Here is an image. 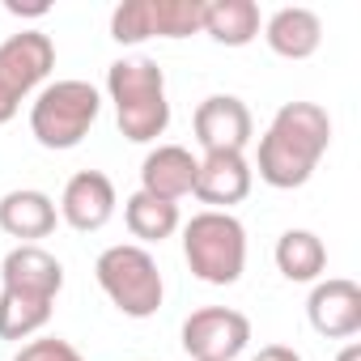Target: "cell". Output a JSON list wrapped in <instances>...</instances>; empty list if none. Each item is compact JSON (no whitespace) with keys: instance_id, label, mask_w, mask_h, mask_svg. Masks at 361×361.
<instances>
[{"instance_id":"6da1fadb","label":"cell","mask_w":361,"mask_h":361,"mask_svg":"<svg viewBox=\"0 0 361 361\" xmlns=\"http://www.w3.org/2000/svg\"><path fill=\"white\" fill-rule=\"evenodd\" d=\"M331 145V115L319 102H285L268 132L259 136V178L276 192H293L310 183L319 157Z\"/></svg>"},{"instance_id":"7a4b0ae2","label":"cell","mask_w":361,"mask_h":361,"mask_svg":"<svg viewBox=\"0 0 361 361\" xmlns=\"http://www.w3.org/2000/svg\"><path fill=\"white\" fill-rule=\"evenodd\" d=\"M106 94L115 102V123L123 140L149 145L170 128L166 102V73L149 56H123L106 68Z\"/></svg>"},{"instance_id":"3957f363","label":"cell","mask_w":361,"mask_h":361,"mask_svg":"<svg viewBox=\"0 0 361 361\" xmlns=\"http://www.w3.org/2000/svg\"><path fill=\"white\" fill-rule=\"evenodd\" d=\"M183 259L204 285H234L247 268V230L234 213H196L183 226Z\"/></svg>"},{"instance_id":"277c9868","label":"cell","mask_w":361,"mask_h":361,"mask_svg":"<svg viewBox=\"0 0 361 361\" xmlns=\"http://www.w3.org/2000/svg\"><path fill=\"white\" fill-rule=\"evenodd\" d=\"M94 276H98L102 293L115 302V310L128 314V319H153L161 298H166L157 259L145 247H136V243L106 247L98 255V264H94Z\"/></svg>"},{"instance_id":"5b68a950","label":"cell","mask_w":361,"mask_h":361,"mask_svg":"<svg viewBox=\"0 0 361 361\" xmlns=\"http://www.w3.org/2000/svg\"><path fill=\"white\" fill-rule=\"evenodd\" d=\"M98 111L102 98L90 81H51L30 106V132L43 149H77L90 136Z\"/></svg>"},{"instance_id":"8992f818","label":"cell","mask_w":361,"mask_h":361,"mask_svg":"<svg viewBox=\"0 0 361 361\" xmlns=\"http://www.w3.org/2000/svg\"><path fill=\"white\" fill-rule=\"evenodd\" d=\"M56 68V43L43 30H22L0 43V123L22 111V98L35 94Z\"/></svg>"},{"instance_id":"52a82bcc","label":"cell","mask_w":361,"mask_h":361,"mask_svg":"<svg viewBox=\"0 0 361 361\" xmlns=\"http://www.w3.org/2000/svg\"><path fill=\"white\" fill-rule=\"evenodd\" d=\"M251 340V319L230 306H204L183 323V348L192 361H238Z\"/></svg>"},{"instance_id":"ba28073f","label":"cell","mask_w":361,"mask_h":361,"mask_svg":"<svg viewBox=\"0 0 361 361\" xmlns=\"http://www.w3.org/2000/svg\"><path fill=\"white\" fill-rule=\"evenodd\" d=\"M196 140L204 153H243L255 136L251 106L234 94H213L196 106Z\"/></svg>"},{"instance_id":"9c48e42d","label":"cell","mask_w":361,"mask_h":361,"mask_svg":"<svg viewBox=\"0 0 361 361\" xmlns=\"http://www.w3.org/2000/svg\"><path fill=\"white\" fill-rule=\"evenodd\" d=\"M251 183H255V170L243 153H204L192 196L213 213H230V204H243L251 196Z\"/></svg>"},{"instance_id":"30bf717a","label":"cell","mask_w":361,"mask_h":361,"mask_svg":"<svg viewBox=\"0 0 361 361\" xmlns=\"http://www.w3.org/2000/svg\"><path fill=\"white\" fill-rule=\"evenodd\" d=\"M306 314H310V327L319 336H327V340L357 336L361 331V289H357V281H348V276L319 281L310 289Z\"/></svg>"},{"instance_id":"8fae6325","label":"cell","mask_w":361,"mask_h":361,"mask_svg":"<svg viewBox=\"0 0 361 361\" xmlns=\"http://www.w3.org/2000/svg\"><path fill=\"white\" fill-rule=\"evenodd\" d=\"M115 183L102 174V170H81L64 183V196H60V217L77 230V234H94L102 230L111 217H115Z\"/></svg>"},{"instance_id":"7c38bea8","label":"cell","mask_w":361,"mask_h":361,"mask_svg":"<svg viewBox=\"0 0 361 361\" xmlns=\"http://www.w3.org/2000/svg\"><path fill=\"white\" fill-rule=\"evenodd\" d=\"M196 170H200V161L192 157V149H183V145H157L140 161V192L178 204L183 196L196 192Z\"/></svg>"},{"instance_id":"4fadbf2b","label":"cell","mask_w":361,"mask_h":361,"mask_svg":"<svg viewBox=\"0 0 361 361\" xmlns=\"http://www.w3.org/2000/svg\"><path fill=\"white\" fill-rule=\"evenodd\" d=\"M0 281H5V289L56 302L60 289H64V264L51 251H43V247L22 243V247H13L5 255V264H0Z\"/></svg>"},{"instance_id":"5bb4252c","label":"cell","mask_w":361,"mask_h":361,"mask_svg":"<svg viewBox=\"0 0 361 361\" xmlns=\"http://www.w3.org/2000/svg\"><path fill=\"white\" fill-rule=\"evenodd\" d=\"M264 39L268 47L281 56V60H310L323 43V22L314 9H302V5H285L268 18L264 26Z\"/></svg>"},{"instance_id":"9a60e30c","label":"cell","mask_w":361,"mask_h":361,"mask_svg":"<svg viewBox=\"0 0 361 361\" xmlns=\"http://www.w3.org/2000/svg\"><path fill=\"white\" fill-rule=\"evenodd\" d=\"M0 230L22 243L47 238L56 230V200L35 188H18L9 196H0Z\"/></svg>"},{"instance_id":"2e32d148","label":"cell","mask_w":361,"mask_h":361,"mask_svg":"<svg viewBox=\"0 0 361 361\" xmlns=\"http://www.w3.org/2000/svg\"><path fill=\"white\" fill-rule=\"evenodd\" d=\"M221 47H247L259 35V5L255 0H204V26Z\"/></svg>"},{"instance_id":"e0dca14e","label":"cell","mask_w":361,"mask_h":361,"mask_svg":"<svg viewBox=\"0 0 361 361\" xmlns=\"http://www.w3.org/2000/svg\"><path fill=\"white\" fill-rule=\"evenodd\" d=\"M276 268L285 281L293 285H306V281H319L323 268H327V247L314 230H285L276 238Z\"/></svg>"},{"instance_id":"ac0fdd59","label":"cell","mask_w":361,"mask_h":361,"mask_svg":"<svg viewBox=\"0 0 361 361\" xmlns=\"http://www.w3.org/2000/svg\"><path fill=\"white\" fill-rule=\"evenodd\" d=\"M123 221H128L132 238H140V243H166L178 226H183L178 221V204L157 200L149 192H132L123 200Z\"/></svg>"},{"instance_id":"d6986e66","label":"cell","mask_w":361,"mask_h":361,"mask_svg":"<svg viewBox=\"0 0 361 361\" xmlns=\"http://www.w3.org/2000/svg\"><path fill=\"white\" fill-rule=\"evenodd\" d=\"M51 306L56 302H47V298H30V293H18V289H0V340H30L35 331L47 327Z\"/></svg>"},{"instance_id":"ffe728a7","label":"cell","mask_w":361,"mask_h":361,"mask_svg":"<svg viewBox=\"0 0 361 361\" xmlns=\"http://www.w3.org/2000/svg\"><path fill=\"white\" fill-rule=\"evenodd\" d=\"M149 39H188L204 26V0H145Z\"/></svg>"},{"instance_id":"44dd1931","label":"cell","mask_w":361,"mask_h":361,"mask_svg":"<svg viewBox=\"0 0 361 361\" xmlns=\"http://www.w3.org/2000/svg\"><path fill=\"white\" fill-rule=\"evenodd\" d=\"M13 361H85V357H81L68 340H60V336H43V340L22 344V353H18Z\"/></svg>"},{"instance_id":"7402d4cb","label":"cell","mask_w":361,"mask_h":361,"mask_svg":"<svg viewBox=\"0 0 361 361\" xmlns=\"http://www.w3.org/2000/svg\"><path fill=\"white\" fill-rule=\"evenodd\" d=\"M251 361H302V353H298V348H289V344H264Z\"/></svg>"},{"instance_id":"603a6c76","label":"cell","mask_w":361,"mask_h":361,"mask_svg":"<svg viewBox=\"0 0 361 361\" xmlns=\"http://www.w3.org/2000/svg\"><path fill=\"white\" fill-rule=\"evenodd\" d=\"M13 18H43V13H51V5H18V0H9L5 5Z\"/></svg>"},{"instance_id":"cb8c5ba5","label":"cell","mask_w":361,"mask_h":361,"mask_svg":"<svg viewBox=\"0 0 361 361\" xmlns=\"http://www.w3.org/2000/svg\"><path fill=\"white\" fill-rule=\"evenodd\" d=\"M336 361H361V344H357V340H353V344H344Z\"/></svg>"}]
</instances>
